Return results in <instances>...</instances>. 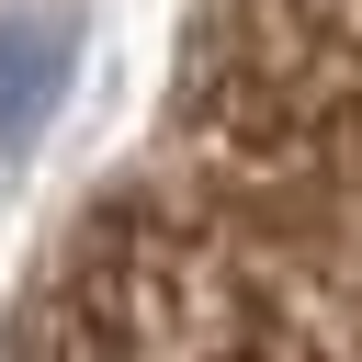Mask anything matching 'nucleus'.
Returning <instances> with one entry per match:
<instances>
[{"label":"nucleus","instance_id":"1","mask_svg":"<svg viewBox=\"0 0 362 362\" xmlns=\"http://www.w3.org/2000/svg\"><path fill=\"white\" fill-rule=\"evenodd\" d=\"M68 23L57 11H11L0 23V147H23L45 113H57V90H68Z\"/></svg>","mask_w":362,"mask_h":362}]
</instances>
